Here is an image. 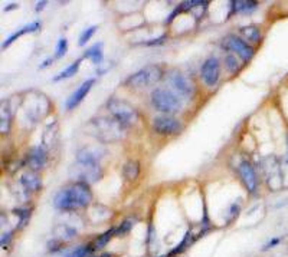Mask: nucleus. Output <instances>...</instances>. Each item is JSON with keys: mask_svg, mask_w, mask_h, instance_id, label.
Segmentation results:
<instances>
[{"mask_svg": "<svg viewBox=\"0 0 288 257\" xmlns=\"http://www.w3.org/2000/svg\"><path fill=\"white\" fill-rule=\"evenodd\" d=\"M81 61H83V59H78V61H75L72 65H69L65 71H62V72L58 75V76H55V78H54V81L56 82V81H61V79H66V78H71V76H74V75L78 72V69H79Z\"/></svg>", "mask_w": 288, "mask_h": 257, "instance_id": "19", "label": "nucleus"}, {"mask_svg": "<svg viewBox=\"0 0 288 257\" xmlns=\"http://www.w3.org/2000/svg\"><path fill=\"white\" fill-rule=\"evenodd\" d=\"M105 154H107V151L101 145H87L76 152V161L100 164V161L105 157Z\"/></svg>", "mask_w": 288, "mask_h": 257, "instance_id": "11", "label": "nucleus"}, {"mask_svg": "<svg viewBox=\"0 0 288 257\" xmlns=\"http://www.w3.org/2000/svg\"><path fill=\"white\" fill-rule=\"evenodd\" d=\"M10 236H12V233H5V234H3V237H2V246H3V248H6V246H8Z\"/></svg>", "mask_w": 288, "mask_h": 257, "instance_id": "29", "label": "nucleus"}, {"mask_svg": "<svg viewBox=\"0 0 288 257\" xmlns=\"http://www.w3.org/2000/svg\"><path fill=\"white\" fill-rule=\"evenodd\" d=\"M91 251H93V248L90 246H79V247L71 250L69 253H66L65 257H88Z\"/></svg>", "mask_w": 288, "mask_h": 257, "instance_id": "23", "label": "nucleus"}, {"mask_svg": "<svg viewBox=\"0 0 288 257\" xmlns=\"http://www.w3.org/2000/svg\"><path fill=\"white\" fill-rule=\"evenodd\" d=\"M28 164L32 170H40L47 164V149L42 145L32 148L28 154Z\"/></svg>", "mask_w": 288, "mask_h": 257, "instance_id": "14", "label": "nucleus"}, {"mask_svg": "<svg viewBox=\"0 0 288 257\" xmlns=\"http://www.w3.org/2000/svg\"><path fill=\"white\" fill-rule=\"evenodd\" d=\"M95 30H97V26H91V28H88L87 30H84L83 35L79 36V45L84 46L85 43L91 39V36H93L94 33H95Z\"/></svg>", "mask_w": 288, "mask_h": 257, "instance_id": "27", "label": "nucleus"}, {"mask_svg": "<svg viewBox=\"0 0 288 257\" xmlns=\"http://www.w3.org/2000/svg\"><path fill=\"white\" fill-rule=\"evenodd\" d=\"M66 49H68V42H66L65 37L59 39V40H58V45H56L55 58H62V56L66 54Z\"/></svg>", "mask_w": 288, "mask_h": 257, "instance_id": "26", "label": "nucleus"}, {"mask_svg": "<svg viewBox=\"0 0 288 257\" xmlns=\"http://www.w3.org/2000/svg\"><path fill=\"white\" fill-rule=\"evenodd\" d=\"M39 28H40L39 22H32V23H29V25H26L25 28H22V29H20V30H18L16 33H13L12 36L8 37V40H6V42L3 43V46H2V47H3V49H5V47H8V46H9L10 43H12V42L15 40V39H18V37H20V36H22V35H25V33H30V32H35V30H37V29H39Z\"/></svg>", "mask_w": 288, "mask_h": 257, "instance_id": "15", "label": "nucleus"}, {"mask_svg": "<svg viewBox=\"0 0 288 257\" xmlns=\"http://www.w3.org/2000/svg\"><path fill=\"white\" fill-rule=\"evenodd\" d=\"M161 76H163V71L158 65H147L143 69H140L139 72L131 75L126 81V85L131 88H147L150 85L158 82Z\"/></svg>", "mask_w": 288, "mask_h": 257, "instance_id": "5", "label": "nucleus"}, {"mask_svg": "<svg viewBox=\"0 0 288 257\" xmlns=\"http://www.w3.org/2000/svg\"><path fill=\"white\" fill-rule=\"evenodd\" d=\"M95 83V79L94 78H91V79H87V81H84V82L81 83L76 89H75V92L68 98V101H66V108L68 110H72V108H75L79 102L83 101L85 98V95L90 92V89L93 88V85Z\"/></svg>", "mask_w": 288, "mask_h": 257, "instance_id": "13", "label": "nucleus"}, {"mask_svg": "<svg viewBox=\"0 0 288 257\" xmlns=\"http://www.w3.org/2000/svg\"><path fill=\"white\" fill-rule=\"evenodd\" d=\"M225 65H226V68H228L231 72L239 71V64H238V61H236V56L233 55L226 56V58H225Z\"/></svg>", "mask_w": 288, "mask_h": 257, "instance_id": "25", "label": "nucleus"}, {"mask_svg": "<svg viewBox=\"0 0 288 257\" xmlns=\"http://www.w3.org/2000/svg\"><path fill=\"white\" fill-rule=\"evenodd\" d=\"M223 47L235 52L242 61H251L252 56H254V47L248 45L246 42H243L239 37L233 36V35L223 39Z\"/></svg>", "mask_w": 288, "mask_h": 257, "instance_id": "8", "label": "nucleus"}, {"mask_svg": "<svg viewBox=\"0 0 288 257\" xmlns=\"http://www.w3.org/2000/svg\"><path fill=\"white\" fill-rule=\"evenodd\" d=\"M9 124H10V115L8 108H2V134H6L9 131Z\"/></svg>", "mask_w": 288, "mask_h": 257, "instance_id": "24", "label": "nucleus"}, {"mask_svg": "<svg viewBox=\"0 0 288 257\" xmlns=\"http://www.w3.org/2000/svg\"><path fill=\"white\" fill-rule=\"evenodd\" d=\"M71 178H74L76 183L91 184L98 181L102 177V170L100 164H91V163H79L71 167L69 170Z\"/></svg>", "mask_w": 288, "mask_h": 257, "instance_id": "6", "label": "nucleus"}, {"mask_svg": "<svg viewBox=\"0 0 288 257\" xmlns=\"http://www.w3.org/2000/svg\"><path fill=\"white\" fill-rule=\"evenodd\" d=\"M238 171H239L242 181L245 184V187L248 188V191L255 193V191H257V187H258V178H257L254 167H252L248 161H243V163H241Z\"/></svg>", "mask_w": 288, "mask_h": 257, "instance_id": "12", "label": "nucleus"}, {"mask_svg": "<svg viewBox=\"0 0 288 257\" xmlns=\"http://www.w3.org/2000/svg\"><path fill=\"white\" fill-rule=\"evenodd\" d=\"M107 108L112 115V118H115L126 127L134 125L139 121V112L127 101H122L118 98H111L107 102Z\"/></svg>", "mask_w": 288, "mask_h": 257, "instance_id": "4", "label": "nucleus"}, {"mask_svg": "<svg viewBox=\"0 0 288 257\" xmlns=\"http://www.w3.org/2000/svg\"><path fill=\"white\" fill-rule=\"evenodd\" d=\"M279 240L278 239H274L272 240V241H271V243H268V244H267V246H265V248H270L271 246H275V244H277V243H278Z\"/></svg>", "mask_w": 288, "mask_h": 257, "instance_id": "30", "label": "nucleus"}, {"mask_svg": "<svg viewBox=\"0 0 288 257\" xmlns=\"http://www.w3.org/2000/svg\"><path fill=\"white\" fill-rule=\"evenodd\" d=\"M153 128L157 134H161V135H173V134L180 132L183 129V125L180 124V121H177L173 117L161 115V117H156L153 120Z\"/></svg>", "mask_w": 288, "mask_h": 257, "instance_id": "9", "label": "nucleus"}, {"mask_svg": "<svg viewBox=\"0 0 288 257\" xmlns=\"http://www.w3.org/2000/svg\"><path fill=\"white\" fill-rule=\"evenodd\" d=\"M168 82L172 86V89L175 91V93L179 95L180 98H190L193 95V92H195V88H193L192 82L177 69H173V71L169 72Z\"/></svg>", "mask_w": 288, "mask_h": 257, "instance_id": "7", "label": "nucleus"}, {"mask_svg": "<svg viewBox=\"0 0 288 257\" xmlns=\"http://www.w3.org/2000/svg\"><path fill=\"white\" fill-rule=\"evenodd\" d=\"M257 2H246V0H238V2H233V9L236 12H252V10L257 9Z\"/></svg>", "mask_w": 288, "mask_h": 257, "instance_id": "20", "label": "nucleus"}, {"mask_svg": "<svg viewBox=\"0 0 288 257\" xmlns=\"http://www.w3.org/2000/svg\"><path fill=\"white\" fill-rule=\"evenodd\" d=\"M84 58H88L93 61V64L101 65L102 59H104V54H102V43H95L93 47H90L87 52H85Z\"/></svg>", "mask_w": 288, "mask_h": 257, "instance_id": "16", "label": "nucleus"}, {"mask_svg": "<svg viewBox=\"0 0 288 257\" xmlns=\"http://www.w3.org/2000/svg\"><path fill=\"white\" fill-rule=\"evenodd\" d=\"M91 200H93V193H91L88 184L75 183L66 188H62L56 194L54 204L59 210L72 212V210L87 207L91 202Z\"/></svg>", "mask_w": 288, "mask_h": 257, "instance_id": "1", "label": "nucleus"}, {"mask_svg": "<svg viewBox=\"0 0 288 257\" xmlns=\"http://www.w3.org/2000/svg\"><path fill=\"white\" fill-rule=\"evenodd\" d=\"M151 104L160 112L164 114H175L183 108L182 98L173 91H169L164 88H156L151 92Z\"/></svg>", "mask_w": 288, "mask_h": 257, "instance_id": "3", "label": "nucleus"}, {"mask_svg": "<svg viewBox=\"0 0 288 257\" xmlns=\"http://www.w3.org/2000/svg\"><path fill=\"white\" fill-rule=\"evenodd\" d=\"M100 257H111V254H102V256Z\"/></svg>", "mask_w": 288, "mask_h": 257, "instance_id": "32", "label": "nucleus"}, {"mask_svg": "<svg viewBox=\"0 0 288 257\" xmlns=\"http://www.w3.org/2000/svg\"><path fill=\"white\" fill-rule=\"evenodd\" d=\"M241 33L246 37L248 40L252 42H260L261 40V30L255 26H246V28L241 29Z\"/></svg>", "mask_w": 288, "mask_h": 257, "instance_id": "21", "label": "nucleus"}, {"mask_svg": "<svg viewBox=\"0 0 288 257\" xmlns=\"http://www.w3.org/2000/svg\"><path fill=\"white\" fill-rule=\"evenodd\" d=\"M122 173H124V177H126L127 180H136L140 174V164L137 161H129V163L124 166Z\"/></svg>", "mask_w": 288, "mask_h": 257, "instance_id": "17", "label": "nucleus"}, {"mask_svg": "<svg viewBox=\"0 0 288 257\" xmlns=\"http://www.w3.org/2000/svg\"><path fill=\"white\" fill-rule=\"evenodd\" d=\"M87 131L102 142H114L126 137V125L115 118H95L90 121Z\"/></svg>", "mask_w": 288, "mask_h": 257, "instance_id": "2", "label": "nucleus"}, {"mask_svg": "<svg viewBox=\"0 0 288 257\" xmlns=\"http://www.w3.org/2000/svg\"><path fill=\"white\" fill-rule=\"evenodd\" d=\"M133 227V220H126L118 229H115V236H122Z\"/></svg>", "mask_w": 288, "mask_h": 257, "instance_id": "28", "label": "nucleus"}, {"mask_svg": "<svg viewBox=\"0 0 288 257\" xmlns=\"http://www.w3.org/2000/svg\"><path fill=\"white\" fill-rule=\"evenodd\" d=\"M22 184L25 185V188L32 190V191H36L37 188L42 185L40 180H39L35 174H32V173H29V174H23V177H22Z\"/></svg>", "mask_w": 288, "mask_h": 257, "instance_id": "18", "label": "nucleus"}, {"mask_svg": "<svg viewBox=\"0 0 288 257\" xmlns=\"http://www.w3.org/2000/svg\"><path fill=\"white\" fill-rule=\"evenodd\" d=\"M200 75H202L203 82L208 86H215L221 78V65H219L218 58H215V56L208 58L202 65Z\"/></svg>", "mask_w": 288, "mask_h": 257, "instance_id": "10", "label": "nucleus"}, {"mask_svg": "<svg viewBox=\"0 0 288 257\" xmlns=\"http://www.w3.org/2000/svg\"><path fill=\"white\" fill-rule=\"evenodd\" d=\"M45 3H47V2H42V3H37V8H36V10H40V9H42V8H44V6H45Z\"/></svg>", "mask_w": 288, "mask_h": 257, "instance_id": "31", "label": "nucleus"}, {"mask_svg": "<svg viewBox=\"0 0 288 257\" xmlns=\"http://www.w3.org/2000/svg\"><path fill=\"white\" fill-rule=\"evenodd\" d=\"M112 236H115V229H110V230H107L104 234H101L98 239L95 240V243H94V247L95 248H101V247H104L110 240L112 239Z\"/></svg>", "mask_w": 288, "mask_h": 257, "instance_id": "22", "label": "nucleus"}]
</instances>
